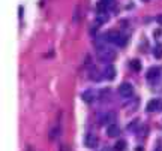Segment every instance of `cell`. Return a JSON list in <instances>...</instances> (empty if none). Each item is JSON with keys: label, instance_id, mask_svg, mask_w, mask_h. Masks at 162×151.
<instances>
[{"label": "cell", "instance_id": "6da1fadb", "mask_svg": "<svg viewBox=\"0 0 162 151\" xmlns=\"http://www.w3.org/2000/svg\"><path fill=\"white\" fill-rule=\"evenodd\" d=\"M98 60L99 61H102V63H111L113 60H116V51L113 48H110V46H99L98 48Z\"/></svg>", "mask_w": 162, "mask_h": 151}, {"label": "cell", "instance_id": "7a4b0ae2", "mask_svg": "<svg viewBox=\"0 0 162 151\" xmlns=\"http://www.w3.org/2000/svg\"><path fill=\"white\" fill-rule=\"evenodd\" d=\"M119 94L123 96V97H131V96L134 94V87H132V84H129V82L120 84V87H119Z\"/></svg>", "mask_w": 162, "mask_h": 151}, {"label": "cell", "instance_id": "3957f363", "mask_svg": "<svg viewBox=\"0 0 162 151\" xmlns=\"http://www.w3.org/2000/svg\"><path fill=\"white\" fill-rule=\"evenodd\" d=\"M84 144H86V147H89V148H95V147L98 145V136H96L93 132L87 133V135H86V139H84Z\"/></svg>", "mask_w": 162, "mask_h": 151}, {"label": "cell", "instance_id": "277c9868", "mask_svg": "<svg viewBox=\"0 0 162 151\" xmlns=\"http://www.w3.org/2000/svg\"><path fill=\"white\" fill-rule=\"evenodd\" d=\"M159 75H161L159 67H150L149 72H147V75H146V78H147L149 82H156L158 78H159Z\"/></svg>", "mask_w": 162, "mask_h": 151}, {"label": "cell", "instance_id": "5b68a950", "mask_svg": "<svg viewBox=\"0 0 162 151\" xmlns=\"http://www.w3.org/2000/svg\"><path fill=\"white\" fill-rule=\"evenodd\" d=\"M104 36H105V40H108V42H113V43H116V45H117L119 39L122 38V35H119L117 32H114V30H110V32H107Z\"/></svg>", "mask_w": 162, "mask_h": 151}, {"label": "cell", "instance_id": "8992f818", "mask_svg": "<svg viewBox=\"0 0 162 151\" xmlns=\"http://www.w3.org/2000/svg\"><path fill=\"white\" fill-rule=\"evenodd\" d=\"M102 75H104V78H107L108 81L114 79V78H116V67H114L113 64H108V66L104 69Z\"/></svg>", "mask_w": 162, "mask_h": 151}, {"label": "cell", "instance_id": "52a82bcc", "mask_svg": "<svg viewBox=\"0 0 162 151\" xmlns=\"http://www.w3.org/2000/svg\"><path fill=\"white\" fill-rule=\"evenodd\" d=\"M113 120H116V114L114 112H105L104 115L99 117V123L101 124H110Z\"/></svg>", "mask_w": 162, "mask_h": 151}, {"label": "cell", "instance_id": "ba28073f", "mask_svg": "<svg viewBox=\"0 0 162 151\" xmlns=\"http://www.w3.org/2000/svg\"><path fill=\"white\" fill-rule=\"evenodd\" d=\"M107 135H108L110 138H116V136L120 135V129H119L116 124H110L108 129H107Z\"/></svg>", "mask_w": 162, "mask_h": 151}, {"label": "cell", "instance_id": "9c48e42d", "mask_svg": "<svg viewBox=\"0 0 162 151\" xmlns=\"http://www.w3.org/2000/svg\"><path fill=\"white\" fill-rule=\"evenodd\" d=\"M81 97H83V100H84L86 103H92L95 100V91L93 90H86Z\"/></svg>", "mask_w": 162, "mask_h": 151}, {"label": "cell", "instance_id": "30bf717a", "mask_svg": "<svg viewBox=\"0 0 162 151\" xmlns=\"http://www.w3.org/2000/svg\"><path fill=\"white\" fill-rule=\"evenodd\" d=\"M159 103H161V102H159V99H152L150 102L147 103V108H146L147 112H153V111H156V109L159 108Z\"/></svg>", "mask_w": 162, "mask_h": 151}, {"label": "cell", "instance_id": "8fae6325", "mask_svg": "<svg viewBox=\"0 0 162 151\" xmlns=\"http://www.w3.org/2000/svg\"><path fill=\"white\" fill-rule=\"evenodd\" d=\"M131 67H132V70H135V72H140V69H141V61L140 60H137V59H134V60H131Z\"/></svg>", "mask_w": 162, "mask_h": 151}, {"label": "cell", "instance_id": "7c38bea8", "mask_svg": "<svg viewBox=\"0 0 162 151\" xmlns=\"http://www.w3.org/2000/svg\"><path fill=\"white\" fill-rule=\"evenodd\" d=\"M105 21H108V15L104 12V14H99L98 15V20H96V26H99V24H102V22H105Z\"/></svg>", "mask_w": 162, "mask_h": 151}, {"label": "cell", "instance_id": "4fadbf2b", "mask_svg": "<svg viewBox=\"0 0 162 151\" xmlns=\"http://www.w3.org/2000/svg\"><path fill=\"white\" fill-rule=\"evenodd\" d=\"M125 147H126L125 141H119V142H116L114 150H116V151H123V150H125Z\"/></svg>", "mask_w": 162, "mask_h": 151}, {"label": "cell", "instance_id": "5bb4252c", "mask_svg": "<svg viewBox=\"0 0 162 151\" xmlns=\"http://www.w3.org/2000/svg\"><path fill=\"white\" fill-rule=\"evenodd\" d=\"M90 78H93V79H99L98 70H96V67H93V66H92V69H90Z\"/></svg>", "mask_w": 162, "mask_h": 151}, {"label": "cell", "instance_id": "9a60e30c", "mask_svg": "<svg viewBox=\"0 0 162 151\" xmlns=\"http://www.w3.org/2000/svg\"><path fill=\"white\" fill-rule=\"evenodd\" d=\"M153 54H155V57H156V59H161V57H162V48H161V46H155Z\"/></svg>", "mask_w": 162, "mask_h": 151}, {"label": "cell", "instance_id": "2e32d148", "mask_svg": "<svg viewBox=\"0 0 162 151\" xmlns=\"http://www.w3.org/2000/svg\"><path fill=\"white\" fill-rule=\"evenodd\" d=\"M137 124H138V121H132V123H131V124L128 126V130H132V129L135 127V126H137Z\"/></svg>", "mask_w": 162, "mask_h": 151}, {"label": "cell", "instance_id": "e0dca14e", "mask_svg": "<svg viewBox=\"0 0 162 151\" xmlns=\"http://www.w3.org/2000/svg\"><path fill=\"white\" fill-rule=\"evenodd\" d=\"M156 21H158V22L161 24V26H162V15H158V17H156Z\"/></svg>", "mask_w": 162, "mask_h": 151}, {"label": "cell", "instance_id": "ac0fdd59", "mask_svg": "<svg viewBox=\"0 0 162 151\" xmlns=\"http://www.w3.org/2000/svg\"><path fill=\"white\" fill-rule=\"evenodd\" d=\"M102 3H105V5H111L113 3V0H101Z\"/></svg>", "mask_w": 162, "mask_h": 151}, {"label": "cell", "instance_id": "d6986e66", "mask_svg": "<svg viewBox=\"0 0 162 151\" xmlns=\"http://www.w3.org/2000/svg\"><path fill=\"white\" fill-rule=\"evenodd\" d=\"M155 151H162V147H161V145H158V147L155 148Z\"/></svg>", "mask_w": 162, "mask_h": 151}, {"label": "cell", "instance_id": "ffe728a7", "mask_svg": "<svg viewBox=\"0 0 162 151\" xmlns=\"http://www.w3.org/2000/svg\"><path fill=\"white\" fill-rule=\"evenodd\" d=\"M18 15H20V17L23 15V8H20V9H18Z\"/></svg>", "mask_w": 162, "mask_h": 151}, {"label": "cell", "instance_id": "44dd1931", "mask_svg": "<svg viewBox=\"0 0 162 151\" xmlns=\"http://www.w3.org/2000/svg\"><path fill=\"white\" fill-rule=\"evenodd\" d=\"M102 151H111V150H110V148H104Z\"/></svg>", "mask_w": 162, "mask_h": 151}, {"label": "cell", "instance_id": "7402d4cb", "mask_svg": "<svg viewBox=\"0 0 162 151\" xmlns=\"http://www.w3.org/2000/svg\"><path fill=\"white\" fill-rule=\"evenodd\" d=\"M143 2H149V0H143Z\"/></svg>", "mask_w": 162, "mask_h": 151}]
</instances>
